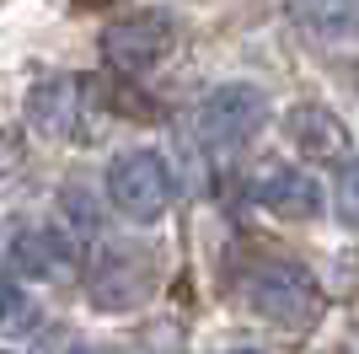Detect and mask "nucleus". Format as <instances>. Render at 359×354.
<instances>
[{"mask_svg": "<svg viewBox=\"0 0 359 354\" xmlns=\"http://www.w3.org/2000/svg\"><path fill=\"white\" fill-rule=\"evenodd\" d=\"M161 263L145 242H102L91 263V306L97 311H135L156 295Z\"/></svg>", "mask_w": 359, "mask_h": 354, "instance_id": "1", "label": "nucleus"}, {"mask_svg": "<svg viewBox=\"0 0 359 354\" xmlns=\"http://www.w3.org/2000/svg\"><path fill=\"white\" fill-rule=\"evenodd\" d=\"M247 301H252V311L263 322L290 327V333H300V327H311L316 317H322L316 280L300 263H263L252 280H247Z\"/></svg>", "mask_w": 359, "mask_h": 354, "instance_id": "2", "label": "nucleus"}, {"mask_svg": "<svg viewBox=\"0 0 359 354\" xmlns=\"http://www.w3.org/2000/svg\"><path fill=\"white\" fill-rule=\"evenodd\" d=\"M269 124V97L247 81H231V86H215L204 103H198V140L210 150H236L247 145L257 129Z\"/></svg>", "mask_w": 359, "mask_h": 354, "instance_id": "3", "label": "nucleus"}, {"mask_svg": "<svg viewBox=\"0 0 359 354\" xmlns=\"http://www.w3.org/2000/svg\"><path fill=\"white\" fill-rule=\"evenodd\" d=\"M107 193L113 204L129 215V221H161L166 204H172V172L156 150H123L113 172H107Z\"/></svg>", "mask_w": 359, "mask_h": 354, "instance_id": "4", "label": "nucleus"}, {"mask_svg": "<svg viewBox=\"0 0 359 354\" xmlns=\"http://www.w3.org/2000/svg\"><path fill=\"white\" fill-rule=\"evenodd\" d=\"M102 54H107V65H118V70L145 75V70H156V65L172 54V22H166L161 11L123 16L118 27L102 32Z\"/></svg>", "mask_w": 359, "mask_h": 354, "instance_id": "5", "label": "nucleus"}, {"mask_svg": "<svg viewBox=\"0 0 359 354\" xmlns=\"http://www.w3.org/2000/svg\"><path fill=\"white\" fill-rule=\"evenodd\" d=\"M11 258L16 274H27V280H65L75 268V242L60 225H22L11 236Z\"/></svg>", "mask_w": 359, "mask_h": 354, "instance_id": "6", "label": "nucleus"}, {"mask_svg": "<svg viewBox=\"0 0 359 354\" xmlns=\"http://www.w3.org/2000/svg\"><path fill=\"white\" fill-rule=\"evenodd\" d=\"M252 199L269 215H279V221H311L316 209H322V188H316V177L295 172V166H273V172L257 177Z\"/></svg>", "mask_w": 359, "mask_h": 354, "instance_id": "7", "label": "nucleus"}, {"mask_svg": "<svg viewBox=\"0 0 359 354\" xmlns=\"http://www.w3.org/2000/svg\"><path fill=\"white\" fill-rule=\"evenodd\" d=\"M285 129L306 156H316V162H332V156L348 150V129L338 124V113L322 107V103H295L290 118H285Z\"/></svg>", "mask_w": 359, "mask_h": 354, "instance_id": "8", "label": "nucleus"}, {"mask_svg": "<svg viewBox=\"0 0 359 354\" xmlns=\"http://www.w3.org/2000/svg\"><path fill=\"white\" fill-rule=\"evenodd\" d=\"M75 97H81V86H75L70 75H48V81H38V86H32V97H27L32 129L48 134V140L70 134V124H75Z\"/></svg>", "mask_w": 359, "mask_h": 354, "instance_id": "9", "label": "nucleus"}, {"mask_svg": "<svg viewBox=\"0 0 359 354\" xmlns=\"http://www.w3.org/2000/svg\"><path fill=\"white\" fill-rule=\"evenodd\" d=\"M290 11L311 38H332V44L359 38V0H295Z\"/></svg>", "mask_w": 359, "mask_h": 354, "instance_id": "10", "label": "nucleus"}, {"mask_svg": "<svg viewBox=\"0 0 359 354\" xmlns=\"http://www.w3.org/2000/svg\"><path fill=\"white\" fill-rule=\"evenodd\" d=\"M32 322V301L16 280H0V333H27Z\"/></svg>", "mask_w": 359, "mask_h": 354, "instance_id": "11", "label": "nucleus"}, {"mask_svg": "<svg viewBox=\"0 0 359 354\" xmlns=\"http://www.w3.org/2000/svg\"><path fill=\"white\" fill-rule=\"evenodd\" d=\"M338 215H344V225L359 231V156L344 166V177H338Z\"/></svg>", "mask_w": 359, "mask_h": 354, "instance_id": "12", "label": "nucleus"}, {"mask_svg": "<svg viewBox=\"0 0 359 354\" xmlns=\"http://www.w3.org/2000/svg\"><path fill=\"white\" fill-rule=\"evenodd\" d=\"M231 354H257V349H231Z\"/></svg>", "mask_w": 359, "mask_h": 354, "instance_id": "13", "label": "nucleus"}]
</instances>
